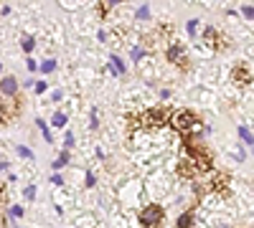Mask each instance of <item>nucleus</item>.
Here are the masks:
<instances>
[{
	"label": "nucleus",
	"mask_w": 254,
	"mask_h": 228,
	"mask_svg": "<svg viewBox=\"0 0 254 228\" xmlns=\"http://www.w3.org/2000/svg\"><path fill=\"white\" fill-rule=\"evenodd\" d=\"M163 221H165V211L158 203H150L140 211V226L142 228H163Z\"/></svg>",
	"instance_id": "obj_1"
},
{
	"label": "nucleus",
	"mask_w": 254,
	"mask_h": 228,
	"mask_svg": "<svg viewBox=\"0 0 254 228\" xmlns=\"http://www.w3.org/2000/svg\"><path fill=\"white\" fill-rule=\"evenodd\" d=\"M18 89H20V84H18L15 76H3L0 79V96H15Z\"/></svg>",
	"instance_id": "obj_2"
},
{
	"label": "nucleus",
	"mask_w": 254,
	"mask_h": 228,
	"mask_svg": "<svg viewBox=\"0 0 254 228\" xmlns=\"http://www.w3.org/2000/svg\"><path fill=\"white\" fill-rule=\"evenodd\" d=\"M173 124H176V130H183L186 132V130H190L196 124V117L190 114V112H178L176 119H173Z\"/></svg>",
	"instance_id": "obj_3"
},
{
	"label": "nucleus",
	"mask_w": 254,
	"mask_h": 228,
	"mask_svg": "<svg viewBox=\"0 0 254 228\" xmlns=\"http://www.w3.org/2000/svg\"><path fill=\"white\" fill-rule=\"evenodd\" d=\"M181 56H183V48L181 46H171V48H168V61H171V64H178Z\"/></svg>",
	"instance_id": "obj_4"
},
{
	"label": "nucleus",
	"mask_w": 254,
	"mask_h": 228,
	"mask_svg": "<svg viewBox=\"0 0 254 228\" xmlns=\"http://www.w3.org/2000/svg\"><path fill=\"white\" fill-rule=\"evenodd\" d=\"M110 64L115 66V71H117V74H125V71H127V66H125V61H122L120 56H115V53L110 56Z\"/></svg>",
	"instance_id": "obj_5"
},
{
	"label": "nucleus",
	"mask_w": 254,
	"mask_h": 228,
	"mask_svg": "<svg viewBox=\"0 0 254 228\" xmlns=\"http://www.w3.org/2000/svg\"><path fill=\"white\" fill-rule=\"evenodd\" d=\"M64 165H69V150H64V152L54 160V170H61Z\"/></svg>",
	"instance_id": "obj_6"
},
{
	"label": "nucleus",
	"mask_w": 254,
	"mask_h": 228,
	"mask_svg": "<svg viewBox=\"0 0 254 228\" xmlns=\"http://www.w3.org/2000/svg\"><path fill=\"white\" fill-rule=\"evenodd\" d=\"M239 137L244 139V144H252V130H249V124H239Z\"/></svg>",
	"instance_id": "obj_7"
},
{
	"label": "nucleus",
	"mask_w": 254,
	"mask_h": 228,
	"mask_svg": "<svg viewBox=\"0 0 254 228\" xmlns=\"http://www.w3.org/2000/svg\"><path fill=\"white\" fill-rule=\"evenodd\" d=\"M51 124H54V127H66V114H61V112H56L54 117H51Z\"/></svg>",
	"instance_id": "obj_8"
},
{
	"label": "nucleus",
	"mask_w": 254,
	"mask_h": 228,
	"mask_svg": "<svg viewBox=\"0 0 254 228\" xmlns=\"http://www.w3.org/2000/svg\"><path fill=\"white\" fill-rule=\"evenodd\" d=\"M36 124H38V130L44 132V137H46V142H51V132H49V124L44 122V119H36Z\"/></svg>",
	"instance_id": "obj_9"
},
{
	"label": "nucleus",
	"mask_w": 254,
	"mask_h": 228,
	"mask_svg": "<svg viewBox=\"0 0 254 228\" xmlns=\"http://www.w3.org/2000/svg\"><path fill=\"white\" fill-rule=\"evenodd\" d=\"M190 221H193V216H190V213H183V216L178 218V228H190Z\"/></svg>",
	"instance_id": "obj_10"
},
{
	"label": "nucleus",
	"mask_w": 254,
	"mask_h": 228,
	"mask_svg": "<svg viewBox=\"0 0 254 228\" xmlns=\"http://www.w3.org/2000/svg\"><path fill=\"white\" fill-rule=\"evenodd\" d=\"M56 69V61L54 58H49V61H44V64H41V71H44V74H51Z\"/></svg>",
	"instance_id": "obj_11"
},
{
	"label": "nucleus",
	"mask_w": 254,
	"mask_h": 228,
	"mask_svg": "<svg viewBox=\"0 0 254 228\" xmlns=\"http://www.w3.org/2000/svg\"><path fill=\"white\" fill-rule=\"evenodd\" d=\"M15 150H18V155H20V157H26V160H33V152H31L28 147H23V144H18Z\"/></svg>",
	"instance_id": "obj_12"
},
{
	"label": "nucleus",
	"mask_w": 254,
	"mask_h": 228,
	"mask_svg": "<svg viewBox=\"0 0 254 228\" xmlns=\"http://www.w3.org/2000/svg\"><path fill=\"white\" fill-rule=\"evenodd\" d=\"M135 15H137V20H147V18H150V8H147V5H142V8H140Z\"/></svg>",
	"instance_id": "obj_13"
},
{
	"label": "nucleus",
	"mask_w": 254,
	"mask_h": 228,
	"mask_svg": "<svg viewBox=\"0 0 254 228\" xmlns=\"http://www.w3.org/2000/svg\"><path fill=\"white\" fill-rule=\"evenodd\" d=\"M33 48H36V41H33V38H23V51L31 53Z\"/></svg>",
	"instance_id": "obj_14"
},
{
	"label": "nucleus",
	"mask_w": 254,
	"mask_h": 228,
	"mask_svg": "<svg viewBox=\"0 0 254 228\" xmlns=\"http://www.w3.org/2000/svg\"><path fill=\"white\" fill-rule=\"evenodd\" d=\"M23 213H26L23 205H13V208H10V216H13V218H23Z\"/></svg>",
	"instance_id": "obj_15"
},
{
	"label": "nucleus",
	"mask_w": 254,
	"mask_h": 228,
	"mask_svg": "<svg viewBox=\"0 0 254 228\" xmlns=\"http://www.w3.org/2000/svg\"><path fill=\"white\" fill-rule=\"evenodd\" d=\"M242 15H244L247 20H252V18H254V8H252V5H242Z\"/></svg>",
	"instance_id": "obj_16"
},
{
	"label": "nucleus",
	"mask_w": 254,
	"mask_h": 228,
	"mask_svg": "<svg viewBox=\"0 0 254 228\" xmlns=\"http://www.w3.org/2000/svg\"><path fill=\"white\" fill-rule=\"evenodd\" d=\"M64 147H66V150H71V147H74V135H71V132H66V139H64Z\"/></svg>",
	"instance_id": "obj_17"
},
{
	"label": "nucleus",
	"mask_w": 254,
	"mask_h": 228,
	"mask_svg": "<svg viewBox=\"0 0 254 228\" xmlns=\"http://www.w3.org/2000/svg\"><path fill=\"white\" fill-rule=\"evenodd\" d=\"M196 31H198V20H188V33L196 36Z\"/></svg>",
	"instance_id": "obj_18"
},
{
	"label": "nucleus",
	"mask_w": 254,
	"mask_h": 228,
	"mask_svg": "<svg viewBox=\"0 0 254 228\" xmlns=\"http://www.w3.org/2000/svg\"><path fill=\"white\" fill-rule=\"evenodd\" d=\"M33 89H36L38 94H44V91H46V84H44V81H36V84H33Z\"/></svg>",
	"instance_id": "obj_19"
},
{
	"label": "nucleus",
	"mask_w": 254,
	"mask_h": 228,
	"mask_svg": "<svg viewBox=\"0 0 254 228\" xmlns=\"http://www.w3.org/2000/svg\"><path fill=\"white\" fill-rule=\"evenodd\" d=\"M33 195H36V188H33V185H28V188H26V198L33 200Z\"/></svg>",
	"instance_id": "obj_20"
},
{
	"label": "nucleus",
	"mask_w": 254,
	"mask_h": 228,
	"mask_svg": "<svg viewBox=\"0 0 254 228\" xmlns=\"http://www.w3.org/2000/svg\"><path fill=\"white\" fill-rule=\"evenodd\" d=\"M94 182H97V180H94V175H92V173H87V188H94Z\"/></svg>",
	"instance_id": "obj_21"
},
{
	"label": "nucleus",
	"mask_w": 254,
	"mask_h": 228,
	"mask_svg": "<svg viewBox=\"0 0 254 228\" xmlns=\"http://www.w3.org/2000/svg\"><path fill=\"white\" fill-rule=\"evenodd\" d=\"M99 127V119H97V112H92V130Z\"/></svg>",
	"instance_id": "obj_22"
},
{
	"label": "nucleus",
	"mask_w": 254,
	"mask_h": 228,
	"mask_svg": "<svg viewBox=\"0 0 254 228\" xmlns=\"http://www.w3.org/2000/svg\"><path fill=\"white\" fill-rule=\"evenodd\" d=\"M140 56H142V51L140 48H132V61H140Z\"/></svg>",
	"instance_id": "obj_23"
},
{
	"label": "nucleus",
	"mask_w": 254,
	"mask_h": 228,
	"mask_svg": "<svg viewBox=\"0 0 254 228\" xmlns=\"http://www.w3.org/2000/svg\"><path fill=\"white\" fill-rule=\"evenodd\" d=\"M26 66H28V71H36V61L28 58V61H26Z\"/></svg>",
	"instance_id": "obj_24"
},
{
	"label": "nucleus",
	"mask_w": 254,
	"mask_h": 228,
	"mask_svg": "<svg viewBox=\"0 0 254 228\" xmlns=\"http://www.w3.org/2000/svg\"><path fill=\"white\" fill-rule=\"evenodd\" d=\"M51 182H54V185H64V180H61L59 175H54V178H51Z\"/></svg>",
	"instance_id": "obj_25"
},
{
	"label": "nucleus",
	"mask_w": 254,
	"mask_h": 228,
	"mask_svg": "<svg viewBox=\"0 0 254 228\" xmlns=\"http://www.w3.org/2000/svg\"><path fill=\"white\" fill-rule=\"evenodd\" d=\"M0 127H3V117H0Z\"/></svg>",
	"instance_id": "obj_26"
},
{
	"label": "nucleus",
	"mask_w": 254,
	"mask_h": 228,
	"mask_svg": "<svg viewBox=\"0 0 254 228\" xmlns=\"http://www.w3.org/2000/svg\"><path fill=\"white\" fill-rule=\"evenodd\" d=\"M0 69H3V64H0Z\"/></svg>",
	"instance_id": "obj_27"
}]
</instances>
